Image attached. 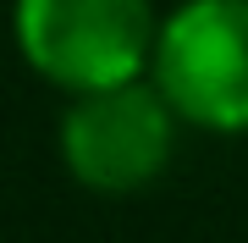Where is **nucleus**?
I'll use <instances>...</instances> for the list:
<instances>
[{"label": "nucleus", "mask_w": 248, "mask_h": 243, "mask_svg": "<svg viewBox=\"0 0 248 243\" xmlns=\"http://www.w3.org/2000/svg\"><path fill=\"white\" fill-rule=\"evenodd\" d=\"M182 127L187 122L177 116V105L143 72V78L110 83V89L66 94L55 149H61V166L78 188L127 199L166 177V166L177 161Z\"/></svg>", "instance_id": "obj_1"}, {"label": "nucleus", "mask_w": 248, "mask_h": 243, "mask_svg": "<svg viewBox=\"0 0 248 243\" xmlns=\"http://www.w3.org/2000/svg\"><path fill=\"white\" fill-rule=\"evenodd\" d=\"M11 39L28 72L61 94L143 78L155 61V0H11Z\"/></svg>", "instance_id": "obj_2"}, {"label": "nucleus", "mask_w": 248, "mask_h": 243, "mask_svg": "<svg viewBox=\"0 0 248 243\" xmlns=\"http://www.w3.org/2000/svg\"><path fill=\"white\" fill-rule=\"evenodd\" d=\"M149 78L204 133H248V0H182L160 17Z\"/></svg>", "instance_id": "obj_3"}]
</instances>
